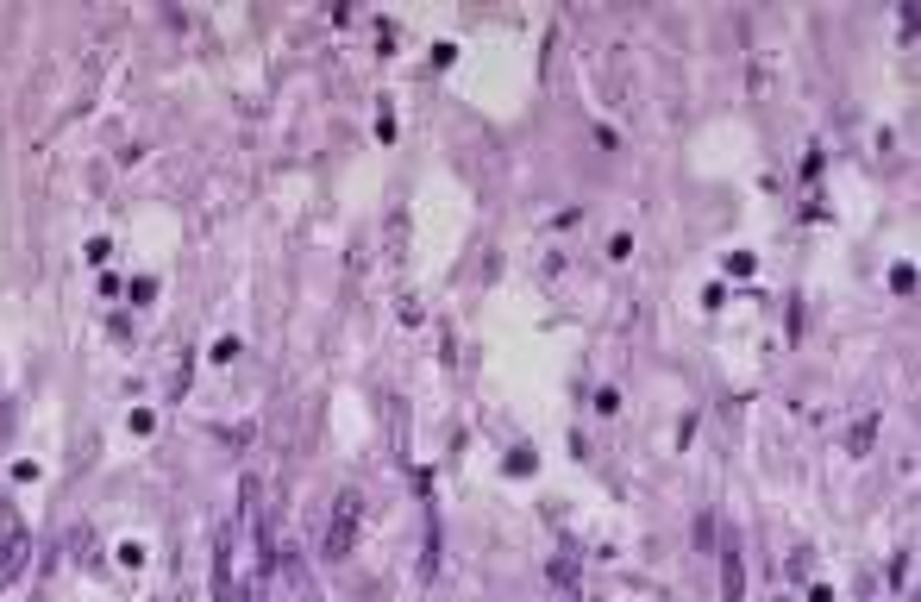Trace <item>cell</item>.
Returning a JSON list of instances; mask_svg holds the SVG:
<instances>
[{
    "label": "cell",
    "instance_id": "6da1fadb",
    "mask_svg": "<svg viewBox=\"0 0 921 602\" xmlns=\"http://www.w3.org/2000/svg\"><path fill=\"white\" fill-rule=\"evenodd\" d=\"M358 521H364V496L358 490H339L333 496V527H326V559H345V552H351Z\"/></svg>",
    "mask_w": 921,
    "mask_h": 602
},
{
    "label": "cell",
    "instance_id": "7a4b0ae2",
    "mask_svg": "<svg viewBox=\"0 0 921 602\" xmlns=\"http://www.w3.org/2000/svg\"><path fill=\"white\" fill-rule=\"evenodd\" d=\"M232 565H239V527L232 521H220L214 527V602H232Z\"/></svg>",
    "mask_w": 921,
    "mask_h": 602
},
{
    "label": "cell",
    "instance_id": "3957f363",
    "mask_svg": "<svg viewBox=\"0 0 921 602\" xmlns=\"http://www.w3.org/2000/svg\"><path fill=\"white\" fill-rule=\"evenodd\" d=\"M26 565H32V534H26V527H7V540H0V590L19 584Z\"/></svg>",
    "mask_w": 921,
    "mask_h": 602
},
{
    "label": "cell",
    "instance_id": "277c9868",
    "mask_svg": "<svg viewBox=\"0 0 921 602\" xmlns=\"http://www.w3.org/2000/svg\"><path fill=\"white\" fill-rule=\"evenodd\" d=\"M721 602H746V552L734 534L721 540Z\"/></svg>",
    "mask_w": 921,
    "mask_h": 602
},
{
    "label": "cell",
    "instance_id": "5b68a950",
    "mask_svg": "<svg viewBox=\"0 0 921 602\" xmlns=\"http://www.w3.org/2000/svg\"><path fill=\"white\" fill-rule=\"evenodd\" d=\"M871 439H878V414H865V421H859L853 433H846V452H853V458H865V452H871Z\"/></svg>",
    "mask_w": 921,
    "mask_h": 602
},
{
    "label": "cell",
    "instance_id": "8992f818",
    "mask_svg": "<svg viewBox=\"0 0 921 602\" xmlns=\"http://www.w3.org/2000/svg\"><path fill=\"white\" fill-rule=\"evenodd\" d=\"M264 596H270V571H251V584L232 590V602H264Z\"/></svg>",
    "mask_w": 921,
    "mask_h": 602
},
{
    "label": "cell",
    "instance_id": "52a82bcc",
    "mask_svg": "<svg viewBox=\"0 0 921 602\" xmlns=\"http://www.w3.org/2000/svg\"><path fill=\"white\" fill-rule=\"evenodd\" d=\"M890 289H896V295H915V270L896 264V270H890Z\"/></svg>",
    "mask_w": 921,
    "mask_h": 602
},
{
    "label": "cell",
    "instance_id": "ba28073f",
    "mask_svg": "<svg viewBox=\"0 0 921 602\" xmlns=\"http://www.w3.org/2000/svg\"><path fill=\"white\" fill-rule=\"evenodd\" d=\"M890 584H896V590L909 584V546H903V552H896V559H890Z\"/></svg>",
    "mask_w": 921,
    "mask_h": 602
},
{
    "label": "cell",
    "instance_id": "9c48e42d",
    "mask_svg": "<svg viewBox=\"0 0 921 602\" xmlns=\"http://www.w3.org/2000/svg\"><path fill=\"white\" fill-rule=\"evenodd\" d=\"M0 433H13V408H7V396H0Z\"/></svg>",
    "mask_w": 921,
    "mask_h": 602
},
{
    "label": "cell",
    "instance_id": "30bf717a",
    "mask_svg": "<svg viewBox=\"0 0 921 602\" xmlns=\"http://www.w3.org/2000/svg\"><path fill=\"white\" fill-rule=\"evenodd\" d=\"M157 602H163V596H157Z\"/></svg>",
    "mask_w": 921,
    "mask_h": 602
}]
</instances>
